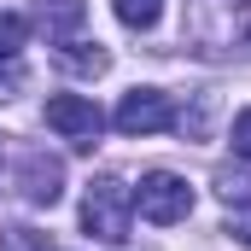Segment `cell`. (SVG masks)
Here are the masks:
<instances>
[{"label":"cell","mask_w":251,"mask_h":251,"mask_svg":"<svg viewBox=\"0 0 251 251\" xmlns=\"http://www.w3.org/2000/svg\"><path fill=\"white\" fill-rule=\"evenodd\" d=\"M128 216H134V193L117 181V176H100L88 181V199H82V228L105 246H123L128 240Z\"/></svg>","instance_id":"cell-2"},{"label":"cell","mask_w":251,"mask_h":251,"mask_svg":"<svg viewBox=\"0 0 251 251\" xmlns=\"http://www.w3.org/2000/svg\"><path fill=\"white\" fill-rule=\"evenodd\" d=\"M187 41L204 59L251 53V0H187Z\"/></svg>","instance_id":"cell-1"},{"label":"cell","mask_w":251,"mask_h":251,"mask_svg":"<svg viewBox=\"0 0 251 251\" xmlns=\"http://www.w3.org/2000/svg\"><path fill=\"white\" fill-rule=\"evenodd\" d=\"M234 234H240V246H251V216H240V228H234Z\"/></svg>","instance_id":"cell-14"},{"label":"cell","mask_w":251,"mask_h":251,"mask_svg":"<svg viewBox=\"0 0 251 251\" xmlns=\"http://www.w3.org/2000/svg\"><path fill=\"white\" fill-rule=\"evenodd\" d=\"M216 193L228 204H251V176L246 170H216Z\"/></svg>","instance_id":"cell-11"},{"label":"cell","mask_w":251,"mask_h":251,"mask_svg":"<svg viewBox=\"0 0 251 251\" xmlns=\"http://www.w3.org/2000/svg\"><path fill=\"white\" fill-rule=\"evenodd\" d=\"M35 24L47 29V41H76V29L88 24V0H41L35 6Z\"/></svg>","instance_id":"cell-7"},{"label":"cell","mask_w":251,"mask_h":251,"mask_svg":"<svg viewBox=\"0 0 251 251\" xmlns=\"http://www.w3.org/2000/svg\"><path fill=\"white\" fill-rule=\"evenodd\" d=\"M59 64L76 70V76H105V70H111V53H105L100 41H64V47H59Z\"/></svg>","instance_id":"cell-8"},{"label":"cell","mask_w":251,"mask_h":251,"mask_svg":"<svg viewBox=\"0 0 251 251\" xmlns=\"http://www.w3.org/2000/svg\"><path fill=\"white\" fill-rule=\"evenodd\" d=\"M234 158H251V105L234 117Z\"/></svg>","instance_id":"cell-13"},{"label":"cell","mask_w":251,"mask_h":251,"mask_svg":"<svg viewBox=\"0 0 251 251\" xmlns=\"http://www.w3.org/2000/svg\"><path fill=\"white\" fill-rule=\"evenodd\" d=\"M111 123L123 134H164V128H176V105L158 88H134V94H123V105H117Z\"/></svg>","instance_id":"cell-5"},{"label":"cell","mask_w":251,"mask_h":251,"mask_svg":"<svg viewBox=\"0 0 251 251\" xmlns=\"http://www.w3.org/2000/svg\"><path fill=\"white\" fill-rule=\"evenodd\" d=\"M134 210H140L152 228H176V222L193 216V187L176 170H146L140 187H134Z\"/></svg>","instance_id":"cell-3"},{"label":"cell","mask_w":251,"mask_h":251,"mask_svg":"<svg viewBox=\"0 0 251 251\" xmlns=\"http://www.w3.org/2000/svg\"><path fill=\"white\" fill-rule=\"evenodd\" d=\"M29 41V18L24 12H0V59H18Z\"/></svg>","instance_id":"cell-10"},{"label":"cell","mask_w":251,"mask_h":251,"mask_svg":"<svg viewBox=\"0 0 251 251\" xmlns=\"http://www.w3.org/2000/svg\"><path fill=\"white\" fill-rule=\"evenodd\" d=\"M18 187H24L29 204H47V210H53L64 199V164L47 158V152H24V158H18Z\"/></svg>","instance_id":"cell-6"},{"label":"cell","mask_w":251,"mask_h":251,"mask_svg":"<svg viewBox=\"0 0 251 251\" xmlns=\"http://www.w3.org/2000/svg\"><path fill=\"white\" fill-rule=\"evenodd\" d=\"M47 128L64 134L76 152H94V140H100V128H105V111H100L88 94H53V100H47Z\"/></svg>","instance_id":"cell-4"},{"label":"cell","mask_w":251,"mask_h":251,"mask_svg":"<svg viewBox=\"0 0 251 251\" xmlns=\"http://www.w3.org/2000/svg\"><path fill=\"white\" fill-rule=\"evenodd\" d=\"M111 12H117L123 29H152L164 18V0H111Z\"/></svg>","instance_id":"cell-9"},{"label":"cell","mask_w":251,"mask_h":251,"mask_svg":"<svg viewBox=\"0 0 251 251\" xmlns=\"http://www.w3.org/2000/svg\"><path fill=\"white\" fill-rule=\"evenodd\" d=\"M18 88H24V53L0 59V100H18Z\"/></svg>","instance_id":"cell-12"}]
</instances>
